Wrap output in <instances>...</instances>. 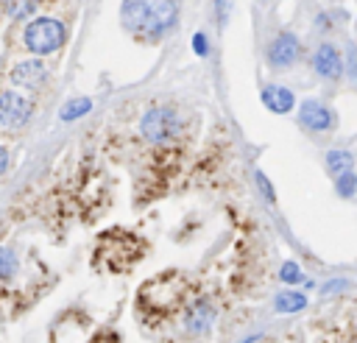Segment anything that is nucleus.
I'll list each match as a JSON object with an SVG mask.
<instances>
[{
    "instance_id": "obj_1",
    "label": "nucleus",
    "mask_w": 357,
    "mask_h": 343,
    "mask_svg": "<svg viewBox=\"0 0 357 343\" xmlns=\"http://www.w3.org/2000/svg\"><path fill=\"white\" fill-rule=\"evenodd\" d=\"M123 25L137 36H162L178 20L176 0H126L120 8Z\"/></svg>"
},
{
    "instance_id": "obj_2",
    "label": "nucleus",
    "mask_w": 357,
    "mask_h": 343,
    "mask_svg": "<svg viewBox=\"0 0 357 343\" xmlns=\"http://www.w3.org/2000/svg\"><path fill=\"white\" fill-rule=\"evenodd\" d=\"M184 276L170 270L162 276H153L148 284L139 287V304L145 307L148 315H173L184 304Z\"/></svg>"
},
{
    "instance_id": "obj_3",
    "label": "nucleus",
    "mask_w": 357,
    "mask_h": 343,
    "mask_svg": "<svg viewBox=\"0 0 357 343\" xmlns=\"http://www.w3.org/2000/svg\"><path fill=\"white\" fill-rule=\"evenodd\" d=\"M64 39H67V28H64V22H59L53 17H36L22 31V42L33 56L56 53L64 45Z\"/></svg>"
},
{
    "instance_id": "obj_4",
    "label": "nucleus",
    "mask_w": 357,
    "mask_h": 343,
    "mask_svg": "<svg viewBox=\"0 0 357 343\" xmlns=\"http://www.w3.org/2000/svg\"><path fill=\"white\" fill-rule=\"evenodd\" d=\"M139 131H142V137H145L148 142H156V145H159V142L173 139V137L181 131V120H178V114H176L173 109L156 106V109H148V112L142 114Z\"/></svg>"
},
{
    "instance_id": "obj_5",
    "label": "nucleus",
    "mask_w": 357,
    "mask_h": 343,
    "mask_svg": "<svg viewBox=\"0 0 357 343\" xmlns=\"http://www.w3.org/2000/svg\"><path fill=\"white\" fill-rule=\"evenodd\" d=\"M31 100L14 89H3L0 92V125L3 128H22L31 120Z\"/></svg>"
},
{
    "instance_id": "obj_6",
    "label": "nucleus",
    "mask_w": 357,
    "mask_h": 343,
    "mask_svg": "<svg viewBox=\"0 0 357 343\" xmlns=\"http://www.w3.org/2000/svg\"><path fill=\"white\" fill-rule=\"evenodd\" d=\"M265 56H268V64H271L273 70H290V67L298 61V56H301V45H298L296 33L282 31V33H276V36L271 39Z\"/></svg>"
},
{
    "instance_id": "obj_7",
    "label": "nucleus",
    "mask_w": 357,
    "mask_h": 343,
    "mask_svg": "<svg viewBox=\"0 0 357 343\" xmlns=\"http://www.w3.org/2000/svg\"><path fill=\"white\" fill-rule=\"evenodd\" d=\"M298 123H301V128H307L312 134H324V131H329L335 125V112L324 100L307 98L298 106Z\"/></svg>"
},
{
    "instance_id": "obj_8",
    "label": "nucleus",
    "mask_w": 357,
    "mask_h": 343,
    "mask_svg": "<svg viewBox=\"0 0 357 343\" xmlns=\"http://www.w3.org/2000/svg\"><path fill=\"white\" fill-rule=\"evenodd\" d=\"M310 64H312L315 75H321V78H326V81H337V78L343 75V70H346V67H343V56H340V50H337L332 42H321V45L315 47Z\"/></svg>"
},
{
    "instance_id": "obj_9",
    "label": "nucleus",
    "mask_w": 357,
    "mask_h": 343,
    "mask_svg": "<svg viewBox=\"0 0 357 343\" xmlns=\"http://www.w3.org/2000/svg\"><path fill=\"white\" fill-rule=\"evenodd\" d=\"M45 81H47V67H45L39 59L20 61V64H14V70H11V84H17V86L39 89Z\"/></svg>"
},
{
    "instance_id": "obj_10",
    "label": "nucleus",
    "mask_w": 357,
    "mask_h": 343,
    "mask_svg": "<svg viewBox=\"0 0 357 343\" xmlns=\"http://www.w3.org/2000/svg\"><path fill=\"white\" fill-rule=\"evenodd\" d=\"M215 323V304L209 298H198L190 304L187 315H184V326L190 335H204L209 326Z\"/></svg>"
},
{
    "instance_id": "obj_11",
    "label": "nucleus",
    "mask_w": 357,
    "mask_h": 343,
    "mask_svg": "<svg viewBox=\"0 0 357 343\" xmlns=\"http://www.w3.org/2000/svg\"><path fill=\"white\" fill-rule=\"evenodd\" d=\"M259 98H262V106L268 112H273V114H287L296 106V95L282 84H268Z\"/></svg>"
},
{
    "instance_id": "obj_12",
    "label": "nucleus",
    "mask_w": 357,
    "mask_h": 343,
    "mask_svg": "<svg viewBox=\"0 0 357 343\" xmlns=\"http://www.w3.org/2000/svg\"><path fill=\"white\" fill-rule=\"evenodd\" d=\"M324 162H326V170H329L332 178H337V176L354 170V156H351L349 151H343V148H332V151H326Z\"/></svg>"
},
{
    "instance_id": "obj_13",
    "label": "nucleus",
    "mask_w": 357,
    "mask_h": 343,
    "mask_svg": "<svg viewBox=\"0 0 357 343\" xmlns=\"http://www.w3.org/2000/svg\"><path fill=\"white\" fill-rule=\"evenodd\" d=\"M273 307H276V312L293 315V312H301V310L307 307V296L298 293V290H282V293L273 298Z\"/></svg>"
},
{
    "instance_id": "obj_14",
    "label": "nucleus",
    "mask_w": 357,
    "mask_h": 343,
    "mask_svg": "<svg viewBox=\"0 0 357 343\" xmlns=\"http://www.w3.org/2000/svg\"><path fill=\"white\" fill-rule=\"evenodd\" d=\"M92 109V100L89 98H73V100H67L64 106H61V120L64 123H70V120H75V117H84L86 112Z\"/></svg>"
},
{
    "instance_id": "obj_15",
    "label": "nucleus",
    "mask_w": 357,
    "mask_h": 343,
    "mask_svg": "<svg viewBox=\"0 0 357 343\" xmlns=\"http://www.w3.org/2000/svg\"><path fill=\"white\" fill-rule=\"evenodd\" d=\"M36 8V0H6V11L11 20H28Z\"/></svg>"
},
{
    "instance_id": "obj_16",
    "label": "nucleus",
    "mask_w": 357,
    "mask_h": 343,
    "mask_svg": "<svg viewBox=\"0 0 357 343\" xmlns=\"http://www.w3.org/2000/svg\"><path fill=\"white\" fill-rule=\"evenodd\" d=\"M17 273V254L6 245H0V282L11 279Z\"/></svg>"
},
{
    "instance_id": "obj_17",
    "label": "nucleus",
    "mask_w": 357,
    "mask_h": 343,
    "mask_svg": "<svg viewBox=\"0 0 357 343\" xmlns=\"http://www.w3.org/2000/svg\"><path fill=\"white\" fill-rule=\"evenodd\" d=\"M335 190H337L340 198H354V192H357V176H354V170L337 176L335 178Z\"/></svg>"
},
{
    "instance_id": "obj_18",
    "label": "nucleus",
    "mask_w": 357,
    "mask_h": 343,
    "mask_svg": "<svg viewBox=\"0 0 357 343\" xmlns=\"http://www.w3.org/2000/svg\"><path fill=\"white\" fill-rule=\"evenodd\" d=\"M279 279L284 282V284H310L307 279H304V273H301V268L296 265V262H284L282 268H279Z\"/></svg>"
},
{
    "instance_id": "obj_19",
    "label": "nucleus",
    "mask_w": 357,
    "mask_h": 343,
    "mask_svg": "<svg viewBox=\"0 0 357 343\" xmlns=\"http://www.w3.org/2000/svg\"><path fill=\"white\" fill-rule=\"evenodd\" d=\"M254 178H257V187H259L262 198H265L268 204H273V201H276V195H273V187H271V181L265 178V173H259V170H257V176H254Z\"/></svg>"
},
{
    "instance_id": "obj_20",
    "label": "nucleus",
    "mask_w": 357,
    "mask_h": 343,
    "mask_svg": "<svg viewBox=\"0 0 357 343\" xmlns=\"http://www.w3.org/2000/svg\"><path fill=\"white\" fill-rule=\"evenodd\" d=\"M192 50H195V56H206L209 53V45H206V33H192Z\"/></svg>"
},
{
    "instance_id": "obj_21",
    "label": "nucleus",
    "mask_w": 357,
    "mask_h": 343,
    "mask_svg": "<svg viewBox=\"0 0 357 343\" xmlns=\"http://www.w3.org/2000/svg\"><path fill=\"white\" fill-rule=\"evenodd\" d=\"M349 75L357 78V59H354V47H349Z\"/></svg>"
},
{
    "instance_id": "obj_22",
    "label": "nucleus",
    "mask_w": 357,
    "mask_h": 343,
    "mask_svg": "<svg viewBox=\"0 0 357 343\" xmlns=\"http://www.w3.org/2000/svg\"><path fill=\"white\" fill-rule=\"evenodd\" d=\"M6 170H8V151L0 145V176H3Z\"/></svg>"
},
{
    "instance_id": "obj_23",
    "label": "nucleus",
    "mask_w": 357,
    "mask_h": 343,
    "mask_svg": "<svg viewBox=\"0 0 357 343\" xmlns=\"http://www.w3.org/2000/svg\"><path fill=\"white\" fill-rule=\"evenodd\" d=\"M226 6H229L226 0H218V22H220V25L226 22Z\"/></svg>"
}]
</instances>
